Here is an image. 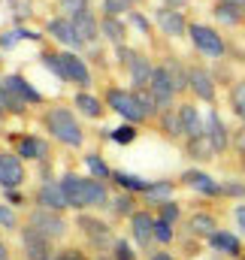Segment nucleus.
<instances>
[{
	"label": "nucleus",
	"instance_id": "2",
	"mask_svg": "<svg viewBox=\"0 0 245 260\" xmlns=\"http://www.w3.org/2000/svg\"><path fill=\"white\" fill-rule=\"evenodd\" d=\"M67 221H64L61 212H52V209H34L30 212V230H37L43 239L55 242V239H64L67 236Z\"/></svg>",
	"mask_w": 245,
	"mask_h": 260
},
{
	"label": "nucleus",
	"instance_id": "36",
	"mask_svg": "<svg viewBox=\"0 0 245 260\" xmlns=\"http://www.w3.org/2000/svg\"><path fill=\"white\" fill-rule=\"evenodd\" d=\"M179 215H182V209H179V203H173V200H167V203H161V206H158V218H161V221H167V224H176V221H179Z\"/></svg>",
	"mask_w": 245,
	"mask_h": 260
},
{
	"label": "nucleus",
	"instance_id": "49",
	"mask_svg": "<svg viewBox=\"0 0 245 260\" xmlns=\"http://www.w3.org/2000/svg\"><path fill=\"white\" fill-rule=\"evenodd\" d=\"M6 200H9L12 206H21V194H18V191H6Z\"/></svg>",
	"mask_w": 245,
	"mask_h": 260
},
{
	"label": "nucleus",
	"instance_id": "8",
	"mask_svg": "<svg viewBox=\"0 0 245 260\" xmlns=\"http://www.w3.org/2000/svg\"><path fill=\"white\" fill-rule=\"evenodd\" d=\"M24 182V167H21V157L18 154H9V151H0V185L6 191H18Z\"/></svg>",
	"mask_w": 245,
	"mask_h": 260
},
{
	"label": "nucleus",
	"instance_id": "25",
	"mask_svg": "<svg viewBox=\"0 0 245 260\" xmlns=\"http://www.w3.org/2000/svg\"><path fill=\"white\" fill-rule=\"evenodd\" d=\"M212 12H215V18H218L221 24H230V27L242 24V18H245V9L239 3H224V0H218Z\"/></svg>",
	"mask_w": 245,
	"mask_h": 260
},
{
	"label": "nucleus",
	"instance_id": "33",
	"mask_svg": "<svg viewBox=\"0 0 245 260\" xmlns=\"http://www.w3.org/2000/svg\"><path fill=\"white\" fill-rule=\"evenodd\" d=\"M164 67H167V73H170L176 91H185V88H188V70H185L182 64H176V61H167Z\"/></svg>",
	"mask_w": 245,
	"mask_h": 260
},
{
	"label": "nucleus",
	"instance_id": "16",
	"mask_svg": "<svg viewBox=\"0 0 245 260\" xmlns=\"http://www.w3.org/2000/svg\"><path fill=\"white\" fill-rule=\"evenodd\" d=\"M209 245H212V251L227 254V257H239V254H242V242H239V236H236V233H227V230L212 233V236H209Z\"/></svg>",
	"mask_w": 245,
	"mask_h": 260
},
{
	"label": "nucleus",
	"instance_id": "55",
	"mask_svg": "<svg viewBox=\"0 0 245 260\" xmlns=\"http://www.w3.org/2000/svg\"><path fill=\"white\" fill-rule=\"evenodd\" d=\"M242 164H245V154H242Z\"/></svg>",
	"mask_w": 245,
	"mask_h": 260
},
{
	"label": "nucleus",
	"instance_id": "40",
	"mask_svg": "<svg viewBox=\"0 0 245 260\" xmlns=\"http://www.w3.org/2000/svg\"><path fill=\"white\" fill-rule=\"evenodd\" d=\"M15 227H18L15 212H12L9 206H3V203H0V230H15Z\"/></svg>",
	"mask_w": 245,
	"mask_h": 260
},
{
	"label": "nucleus",
	"instance_id": "24",
	"mask_svg": "<svg viewBox=\"0 0 245 260\" xmlns=\"http://www.w3.org/2000/svg\"><path fill=\"white\" fill-rule=\"evenodd\" d=\"M185 151H188V157H194V160H212V157L218 154V151H215V145H212V139H209L206 133H200V136L188 139Z\"/></svg>",
	"mask_w": 245,
	"mask_h": 260
},
{
	"label": "nucleus",
	"instance_id": "11",
	"mask_svg": "<svg viewBox=\"0 0 245 260\" xmlns=\"http://www.w3.org/2000/svg\"><path fill=\"white\" fill-rule=\"evenodd\" d=\"M37 209H52V212L70 209L61 182H43V185H40V191H37Z\"/></svg>",
	"mask_w": 245,
	"mask_h": 260
},
{
	"label": "nucleus",
	"instance_id": "34",
	"mask_svg": "<svg viewBox=\"0 0 245 260\" xmlns=\"http://www.w3.org/2000/svg\"><path fill=\"white\" fill-rule=\"evenodd\" d=\"M230 103H233V112L245 121V79L233 85V91H230Z\"/></svg>",
	"mask_w": 245,
	"mask_h": 260
},
{
	"label": "nucleus",
	"instance_id": "44",
	"mask_svg": "<svg viewBox=\"0 0 245 260\" xmlns=\"http://www.w3.org/2000/svg\"><path fill=\"white\" fill-rule=\"evenodd\" d=\"M124 9H127V3H124V0H103V12H106L109 18H118Z\"/></svg>",
	"mask_w": 245,
	"mask_h": 260
},
{
	"label": "nucleus",
	"instance_id": "30",
	"mask_svg": "<svg viewBox=\"0 0 245 260\" xmlns=\"http://www.w3.org/2000/svg\"><path fill=\"white\" fill-rule=\"evenodd\" d=\"M161 127H164V133H167L170 139L185 136L182 133V121H179V109H164V115H161Z\"/></svg>",
	"mask_w": 245,
	"mask_h": 260
},
{
	"label": "nucleus",
	"instance_id": "43",
	"mask_svg": "<svg viewBox=\"0 0 245 260\" xmlns=\"http://www.w3.org/2000/svg\"><path fill=\"white\" fill-rule=\"evenodd\" d=\"M112 139H115L118 145H127V142H133V139H136V130H133V124H124V127L112 130Z\"/></svg>",
	"mask_w": 245,
	"mask_h": 260
},
{
	"label": "nucleus",
	"instance_id": "52",
	"mask_svg": "<svg viewBox=\"0 0 245 260\" xmlns=\"http://www.w3.org/2000/svg\"><path fill=\"white\" fill-rule=\"evenodd\" d=\"M224 3H239V6H242L245 0H224Z\"/></svg>",
	"mask_w": 245,
	"mask_h": 260
},
{
	"label": "nucleus",
	"instance_id": "41",
	"mask_svg": "<svg viewBox=\"0 0 245 260\" xmlns=\"http://www.w3.org/2000/svg\"><path fill=\"white\" fill-rule=\"evenodd\" d=\"M112 257H115V260H136V251L130 248V242L118 239V242H115V248H112Z\"/></svg>",
	"mask_w": 245,
	"mask_h": 260
},
{
	"label": "nucleus",
	"instance_id": "35",
	"mask_svg": "<svg viewBox=\"0 0 245 260\" xmlns=\"http://www.w3.org/2000/svg\"><path fill=\"white\" fill-rule=\"evenodd\" d=\"M133 94H136V100H139V109L145 112V118H151V115L161 109V106H158V100L148 94V88H142V91H133Z\"/></svg>",
	"mask_w": 245,
	"mask_h": 260
},
{
	"label": "nucleus",
	"instance_id": "1",
	"mask_svg": "<svg viewBox=\"0 0 245 260\" xmlns=\"http://www.w3.org/2000/svg\"><path fill=\"white\" fill-rule=\"evenodd\" d=\"M46 127H49V133H52L58 142L73 145V148H79L82 139H85V130L79 127L76 115H73L70 109H64V106H55V109L46 112Z\"/></svg>",
	"mask_w": 245,
	"mask_h": 260
},
{
	"label": "nucleus",
	"instance_id": "19",
	"mask_svg": "<svg viewBox=\"0 0 245 260\" xmlns=\"http://www.w3.org/2000/svg\"><path fill=\"white\" fill-rule=\"evenodd\" d=\"M3 85H6V91H12V94H15L18 100H24V103H40V100H43V94H40L37 88H30L21 76H6Z\"/></svg>",
	"mask_w": 245,
	"mask_h": 260
},
{
	"label": "nucleus",
	"instance_id": "51",
	"mask_svg": "<svg viewBox=\"0 0 245 260\" xmlns=\"http://www.w3.org/2000/svg\"><path fill=\"white\" fill-rule=\"evenodd\" d=\"M0 260H9V248H6V242L0 239Z\"/></svg>",
	"mask_w": 245,
	"mask_h": 260
},
{
	"label": "nucleus",
	"instance_id": "50",
	"mask_svg": "<svg viewBox=\"0 0 245 260\" xmlns=\"http://www.w3.org/2000/svg\"><path fill=\"white\" fill-rule=\"evenodd\" d=\"M148 260H176L173 254H167V251H158V254H151Z\"/></svg>",
	"mask_w": 245,
	"mask_h": 260
},
{
	"label": "nucleus",
	"instance_id": "20",
	"mask_svg": "<svg viewBox=\"0 0 245 260\" xmlns=\"http://www.w3.org/2000/svg\"><path fill=\"white\" fill-rule=\"evenodd\" d=\"M188 230H191L194 236L209 239L212 233H218V221H215V215H209V212H194V215L188 218Z\"/></svg>",
	"mask_w": 245,
	"mask_h": 260
},
{
	"label": "nucleus",
	"instance_id": "12",
	"mask_svg": "<svg viewBox=\"0 0 245 260\" xmlns=\"http://www.w3.org/2000/svg\"><path fill=\"white\" fill-rule=\"evenodd\" d=\"M155 21H158V27H161L167 37H185V34H188V21H185V15L179 9L161 6V9L155 12Z\"/></svg>",
	"mask_w": 245,
	"mask_h": 260
},
{
	"label": "nucleus",
	"instance_id": "9",
	"mask_svg": "<svg viewBox=\"0 0 245 260\" xmlns=\"http://www.w3.org/2000/svg\"><path fill=\"white\" fill-rule=\"evenodd\" d=\"M61 188H64V197H67V206L70 209H88V179L76 176V173H67L61 179Z\"/></svg>",
	"mask_w": 245,
	"mask_h": 260
},
{
	"label": "nucleus",
	"instance_id": "4",
	"mask_svg": "<svg viewBox=\"0 0 245 260\" xmlns=\"http://www.w3.org/2000/svg\"><path fill=\"white\" fill-rule=\"evenodd\" d=\"M188 37H191L194 49L200 55H206V58H221L224 49H227L224 40H221V34L212 30V27H206V24H188Z\"/></svg>",
	"mask_w": 245,
	"mask_h": 260
},
{
	"label": "nucleus",
	"instance_id": "15",
	"mask_svg": "<svg viewBox=\"0 0 245 260\" xmlns=\"http://www.w3.org/2000/svg\"><path fill=\"white\" fill-rule=\"evenodd\" d=\"M127 70H130L133 91H142V88H148V82H151V73H155V67L148 64V58H142V55H136V52H133V58L127 61Z\"/></svg>",
	"mask_w": 245,
	"mask_h": 260
},
{
	"label": "nucleus",
	"instance_id": "3",
	"mask_svg": "<svg viewBox=\"0 0 245 260\" xmlns=\"http://www.w3.org/2000/svg\"><path fill=\"white\" fill-rule=\"evenodd\" d=\"M106 106H112L121 118H127L130 124H142L145 121V112L139 109V100L133 91H124V88H109L106 91Z\"/></svg>",
	"mask_w": 245,
	"mask_h": 260
},
{
	"label": "nucleus",
	"instance_id": "53",
	"mask_svg": "<svg viewBox=\"0 0 245 260\" xmlns=\"http://www.w3.org/2000/svg\"><path fill=\"white\" fill-rule=\"evenodd\" d=\"M124 3H127V6H130V3H139V0H124Z\"/></svg>",
	"mask_w": 245,
	"mask_h": 260
},
{
	"label": "nucleus",
	"instance_id": "42",
	"mask_svg": "<svg viewBox=\"0 0 245 260\" xmlns=\"http://www.w3.org/2000/svg\"><path fill=\"white\" fill-rule=\"evenodd\" d=\"M52 260H88V254H85L82 248L70 245V248H61V251H55V257H52Z\"/></svg>",
	"mask_w": 245,
	"mask_h": 260
},
{
	"label": "nucleus",
	"instance_id": "39",
	"mask_svg": "<svg viewBox=\"0 0 245 260\" xmlns=\"http://www.w3.org/2000/svg\"><path fill=\"white\" fill-rule=\"evenodd\" d=\"M61 9L70 18H76V15H82V12H88L91 6H88V0H61Z\"/></svg>",
	"mask_w": 245,
	"mask_h": 260
},
{
	"label": "nucleus",
	"instance_id": "31",
	"mask_svg": "<svg viewBox=\"0 0 245 260\" xmlns=\"http://www.w3.org/2000/svg\"><path fill=\"white\" fill-rule=\"evenodd\" d=\"M85 167L91 170V179H97V182H109L112 179V170L100 160V154H85Z\"/></svg>",
	"mask_w": 245,
	"mask_h": 260
},
{
	"label": "nucleus",
	"instance_id": "38",
	"mask_svg": "<svg viewBox=\"0 0 245 260\" xmlns=\"http://www.w3.org/2000/svg\"><path fill=\"white\" fill-rule=\"evenodd\" d=\"M173 224H167V221H161V218H155V242H161V245H170L173 242Z\"/></svg>",
	"mask_w": 245,
	"mask_h": 260
},
{
	"label": "nucleus",
	"instance_id": "7",
	"mask_svg": "<svg viewBox=\"0 0 245 260\" xmlns=\"http://www.w3.org/2000/svg\"><path fill=\"white\" fill-rule=\"evenodd\" d=\"M130 236L139 248H148L155 242V215L145 209H136L130 215Z\"/></svg>",
	"mask_w": 245,
	"mask_h": 260
},
{
	"label": "nucleus",
	"instance_id": "5",
	"mask_svg": "<svg viewBox=\"0 0 245 260\" xmlns=\"http://www.w3.org/2000/svg\"><path fill=\"white\" fill-rule=\"evenodd\" d=\"M148 94L158 100V106H161V109H170V103H173V97H176V85H173V79H170L167 67H155L151 82H148Z\"/></svg>",
	"mask_w": 245,
	"mask_h": 260
},
{
	"label": "nucleus",
	"instance_id": "48",
	"mask_svg": "<svg viewBox=\"0 0 245 260\" xmlns=\"http://www.w3.org/2000/svg\"><path fill=\"white\" fill-rule=\"evenodd\" d=\"M233 218H236L239 230H245V203H242V206H236V209H233Z\"/></svg>",
	"mask_w": 245,
	"mask_h": 260
},
{
	"label": "nucleus",
	"instance_id": "47",
	"mask_svg": "<svg viewBox=\"0 0 245 260\" xmlns=\"http://www.w3.org/2000/svg\"><path fill=\"white\" fill-rule=\"evenodd\" d=\"M233 145H236V151H239V154H245V127L236 130V136H233Z\"/></svg>",
	"mask_w": 245,
	"mask_h": 260
},
{
	"label": "nucleus",
	"instance_id": "21",
	"mask_svg": "<svg viewBox=\"0 0 245 260\" xmlns=\"http://www.w3.org/2000/svg\"><path fill=\"white\" fill-rule=\"evenodd\" d=\"M79 227H82V233L94 242V245H103L106 239H109V227L100 221V218H91V215H79Z\"/></svg>",
	"mask_w": 245,
	"mask_h": 260
},
{
	"label": "nucleus",
	"instance_id": "27",
	"mask_svg": "<svg viewBox=\"0 0 245 260\" xmlns=\"http://www.w3.org/2000/svg\"><path fill=\"white\" fill-rule=\"evenodd\" d=\"M49 34L58 40V43H67V46H82L73 34V21H64V18H52L49 21Z\"/></svg>",
	"mask_w": 245,
	"mask_h": 260
},
{
	"label": "nucleus",
	"instance_id": "17",
	"mask_svg": "<svg viewBox=\"0 0 245 260\" xmlns=\"http://www.w3.org/2000/svg\"><path fill=\"white\" fill-rule=\"evenodd\" d=\"M182 182L188 188H194V191H200V194H206V197H221V185H218L212 176L200 173V170H188L182 176Z\"/></svg>",
	"mask_w": 245,
	"mask_h": 260
},
{
	"label": "nucleus",
	"instance_id": "37",
	"mask_svg": "<svg viewBox=\"0 0 245 260\" xmlns=\"http://www.w3.org/2000/svg\"><path fill=\"white\" fill-rule=\"evenodd\" d=\"M109 206H112V212H115V215H127V218L136 212V209H133V194H127V191H124L121 197H115Z\"/></svg>",
	"mask_w": 245,
	"mask_h": 260
},
{
	"label": "nucleus",
	"instance_id": "18",
	"mask_svg": "<svg viewBox=\"0 0 245 260\" xmlns=\"http://www.w3.org/2000/svg\"><path fill=\"white\" fill-rule=\"evenodd\" d=\"M203 133L212 139V145H215V151L221 154L227 145H230V136H227V127H224V121L218 118V112H209L206 115V124H203Z\"/></svg>",
	"mask_w": 245,
	"mask_h": 260
},
{
	"label": "nucleus",
	"instance_id": "6",
	"mask_svg": "<svg viewBox=\"0 0 245 260\" xmlns=\"http://www.w3.org/2000/svg\"><path fill=\"white\" fill-rule=\"evenodd\" d=\"M58 64H61L64 82H73V85H79V88H88V85H91V73H88V67H85V61H82L79 55L61 52V55H58Z\"/></svg>",
	"mask_w": 245,
	"mask_h": 260
},
{
	"label": "nucleus",
	"instance_id": "26",
	"mask_svg": "<svg viewBox=\"0 0 245 260\" xmlns=\"http://www.w3.org/2000/svg\"><path fill=\"white\" fill-rule=\"evenodd\" d=\"M100 37H106V40H109L112 46H124L127 27H124V24L118 21V18H109V15H106V18L100 21Z\"/></svg>",
	"mask_w": 245,
	"mask_h": 260
},
{
	"label": "nucleus",
	"instance_id": "45",
	"mask_svg": "<svg viewBox=\"0 0 245 260\" xmlns=\"http://www.w3.org/2000/svg\"><path fill=\"white\" fill-rule=\"evenodd\" d=\"M221 197H245V185L227 182V185H221Z\"/></svg>",
	"mask_w": 245,
	"mask_h": 260
},
{
	"label": "nucleus",
	"instance_id": "28",
	"mask_svg": "<svg viewBox=\"0 0 245 260\" xmlns=\"http://www.w3.org/2000/svg\"><path fill=\"white\" fill-rule=\"evenodd\" d=\"M76 106H79V112L82 115H88V118H100L103 115V103L97 100V97H91V94H76Z\"/></svg>",
	"mask_w": 245,
	"mask_h": 260
},
{
	"label": "nucleus",
	"instance_id": "29",
	"mask_svg": "<svg viewBox=\"0 0 245 260\" xmlns=\"http://www.w3.org/2000/svg\"><path fill=\"white\" fill-rule=\"evenodd\" d=\"M112 179L121 185L127 194H145V188H148V182H145V179H139V176H130V173H112Z\"/></svg>",
	"mask_w": 245,
	"mask_h": 260
},
{
	"label": "nucleus",
	"instance_id": "54",
	"mask_svg": "<svg viewBox=\"0 0 245 260\" xmlns=\"http://www.w3.org/2000/svg\"><path fill=\"white\" fill-rule=\"evenodd\" d=\"M0 118H3V106H0Z\"/></svg>",
	"mask_w": 245,
	"mask_h": 260
},
{
	"label": "nucleus",
	"instance_id": "23",
	"mask_svg": "<svg viewBox=\"0 0 245 260\" xmlns=\"http://www.w3.org/2000/svg\"><path fill=\"white\" fill-rule=\"evenodd\" d=\"M46 151H49L46 142L37 139V136H21V139L15 142V154H18V157H27V160H43Z\"/></svg>",
	"mask_w": 245,
	"mask_h": 260
},
{
	"label": "nucleus",
	"instance_id": "14",
	"mask_svg": "<svg viewBox=\"0 0 245 260\" xmlns=\"http://www.w3.org/2000/svg\"><path fill=\"white\" fill-rule=\"evenodd\" d=\"M70 21H73V34H76V40H79L82 46L97 43V37H100V24H97V18L91 15V9L82 12V15H76V18H70Z\"/></svg>",
	"mask_w": 245,
	"mask_h": 260
},
{
	"label": "nucleus",
	"instance_id": "46",
	"mask_svg": "<svg viewBox=\"0 0 245 260\" xmlns=\"http://www.w3.org/2000/svg\"><path fill=\"white\" fill-rule=\"evenodd\" d=\"M130 21H133V24H136V27H139L142 34H148V21H145V18H142L139 12H130Z\"/></svg>",
	"mask_w": 245,
	"mask_h": 260
},
{
	"label": "nucleus",
	"instance_id": "22",
	"mask_svg": "<svg viewBox=\"0 0 245 260\" xmlns=\"http://www.w3.org/2000/svg\"><path fill=\"white\" fill-rule=\"evenodd\" d=\"M179 109V121H182V133L188 139H194V136H200L203 133V121H200V115H197V106H191V103H182V106H176Z\"/></svg>",
	"mask_w": 245,
	"mask_h": 260
},
{
	"label": "nucleus",
	"instance_id": "13",
	"mask_svg": "<svg viewBox=\"0 0 245 260\" xmlns=\"http://www.w3.org/2000/svg\"><path fill=\"white\" fill-rule=\"evenodd\" d=\"M21 242H24V257L27 260H52L55 257V251H52V242L49 239H43L37 230H24L21 233Z\"/></svg>",
	"mask_w": 245,
	"mask_h": 260
},
{
	"label": "nucleus",
	"instance_id": "32",
	"mask_svg": "<svg viewBox=\"0 0 245 260\" xmlns=\"http://www.w3.org/2000/svg\"><path fill=\"white\" fill-rule=\"evenodd\" d=\"M170 194H173V182H148V188H145V197H148L155 206L167 203Z\"/></svg>",
	"mask_w": 245,
	"mask_h": 260
},
{
	"label": "nucleus",
	"instance_id": "10",
	"mask_svg": "<svg viewBox=\"0 0 245 260\" xmlns=\"http://www.w3.org/2000/svg\"><path fill=\"white\" fill-rule=\"evenodd\" d=\"M188 88H191L203 103H215V79H212L209 70L191 67V70H188Z\"/></svg>",
	"mask_w": 245,
	"mask_h": 260
}]
</instances>
